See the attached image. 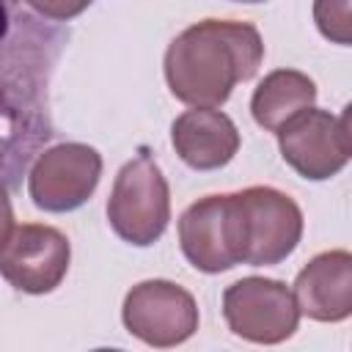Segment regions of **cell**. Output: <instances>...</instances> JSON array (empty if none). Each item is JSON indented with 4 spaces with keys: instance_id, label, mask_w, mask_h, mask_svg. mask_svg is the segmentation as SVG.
Here are the masks:
<instances>
[{
    "instance_id": "15",
    "label": "cell",
    "mask_w": 352,
    "mask_h": 352,
    "mask_svg": "<svg viewBox=\"0 0 352 352\" xmlns=\"http://www.w3.org/2000/svg\"><path fill=\"white\" fill-rule=\"evenodd\" d=\"M28 8H33L36 14H41L44 19L52 22H69L74 16H80L94 0H22Z\"/></svg>"
},
{
    "instance_id": "12",
    "label": "cell",
    "mask_w": 352,
    "mask_h": 352,
    "mask_svg": "<svg viewBox=\"0 0 352 352\" xmlns=\"http://www.w3.org/2000/svg\"><path fill=\"white\" fill-rule=\"evenodd\" d=\"M170 143L184 165L195 170H217L239 151V129L217 107H192L173 121Z\"/></svg>"
},
{
    "instance_id": "1",
    "label": "cell",
    "mask_w": 352,
    "mask_h": 352,
    "mask_svg": "<svg viewBox=\"0 0 352 352\" xmlns=\"http://www.w3.org/2000/svg\"><path fill=\"white\" fill-rule=\"evenodd\" d=\"M69 30L22 0H0V187H19L55 135L50 85Z\"/></svg>"
},
{
    "instance_id": "8",
    "label": "cell",
    "mask_w": 352,
    "mask_h": 352,
    "mask_svg": "<svg viewBox=\"0 0 352 352\" xmlns=\"http://www.w3.org/2000/svg\"><path fill=\"white\" fill-rule=\"evenodd\" d=\"M102 179V154L88 143H58L41 148L28 173L30 201L44 212L80 209Z\"/></svg>"
},
{
    "instance_id": "7",
    "label": "cell",
    "mask_w": 352,
    "mask_h": 352,
    "mask_svg": "<svg viewBox=\"0 0 352 352\" xmlns=\"http://www.w3.org/2000/svg\"><path fill=\"white\" fill-rule=\"evenodd\" d=\"M280 157L308 182H324L341 173L349 162V107L341 116L308 107L278 132Z\"/></svg>"
},
{
    "instance_id": "13",
    "label": "cell",
    "mask_w": 352,
    "mask_h": 352,
    "mask_svg": "<svg viewBox=\"0 0 352 352\" xmlns=\"http://www.w3.org/2000/svg\"><path fill=\"white\" fill-rule=\"evenodd\" d=\"M314 102H316V82L308 74L297 69H275L256 85L250 99V113L261 129L278 132L286 121L314 107Z\"/></svg>"
},
{
    "instance_id": "17",
    "label": "cell",
    "mask_w": 352,
    "mask_h": 352,
    "mask_svg": "<svg viewBox=\"0 0 352 352\" xmlns=\"http://www.w3.org/2000/svg\"><path fill=\"white\" fill-rule=\"evenodd\" d=\"M234 3H267V0H234Z\"/></svg>"
},
{
    "instance_id": "16",
    "label": "cell",
    "mask_w": 352,
    "mask_h": 352,
    "mask_svg": "<svg viewBox=\"0 0 352 352\" xmlns=\"http://www.w3.org/2000/svg\"><path fill=\"white\" fill-rule=\"evenodd\" d=\"M11 231H14V209H11V201H8V190L0 187V248L6 245Z\"/></svg>"
},
{
    "instance_id": "14",
    "label": "cell",
    "mask_w": 352,
    "mask_h": 352,
    "mask_svg": "<svg viewBox=\"0 0 352 352\" xmlns=\"http://www.w3.org/2000/svg\"><path fill=\"white\" fill-rule=\"evenodd\" d=\"M314 22L327 41L352 44V0H314Z\"/></svg>"
},
{
    "instance_id": "10",
    "label": "cell",
    "mask_w": 352,
    "mask_h": 352,
    "mask_svg": "<svg viewBox=\"0 0 352 352\" xmlns=\"http://www.w3.org/2000/svg\"><path fill=\"white\" fill-rule=\"evenodd\" d=\"M179 245L184 258L206 275L242 264L234 195H206L190 204L179 217Z\"/></svg>"
},
{
    "instance_id": "2",
    "label": "cell",
    "mask_w": 352,
    "mask_h": 352,
    "mask_svg": "<svg viewBox=\"0 0 352 352\" xmlns=\"http://www.w3.org/2000/svg\"><path fill=\"white\" fill-rule=\"evenodd\" d=\"M264 41L256 25L201 19L184 28L165 50V82L190 107H220L239 82L256 77Z\"/></svg>"
},
{
    "instance_id": "11",
    "label": "cell",
    "mask_w": 352,
    "mask_h": 352,
    "mask_svg": "<svg viewBox=\"0 0 352 352\" xmlns=\"http://www.w3.org/2000/svg\"><path fill=\"white\" fill-rule=\"evenodd\" d=\"M294 302L300 316L314 322H344L352 314V253L324 250L314 256L294 278Z\"/></svg>"
},
{
    "instance_id": "4",
    "label": "cell",
    "mask_w": 352,
    "mask_h": 352,
    "mask_svg": "<svg viewBox=\"0 0 352 352\" xmlns=\"http://www.w3.org/2000/svg\"><path fill=\"white\" fill-rule=\"evenodd\" d=\"M234 195L242 264L272 267L286 261L302 239V212L286 192L256 184Z\"/></svg>"
},
{
    "instance_id": "6",
    "label": "cell",
    "mask_w": 352,
    "mask_h": 352,
    "mask_svg": "<svg viewBox=\"0 0 352 352\" xmlns=\"http://www.w3.org/2000/svg\"><path fill=\"white\" fill-rule=\"evenodd\" d=\"M124 327L148 346H179L198 330L195 297L165 278L140 280L132 286L121 305Z\"/></svg>"
},
{
    "instance_id": "3",
    "label": "cell",
    "mask_w": 352,
    "mask_h": 352,
    "mask_svg": "<svg viewBox=\"0 0 352 352\" xmlns=\"http://www.w3.org/2000/svg\"><path fill=\"white\" fill-rule=\"evenodd\" d=\"M110 228L135 248L154 245L170 223V190L146 146L118 170L107 198Z\"/></svg>"
},
{
    "instance_id": "9",
    "label": "cell",
    "mask_w": 352,
    "mask_h": 352,
    "mask_svg": "<svg viewBox=\"0 0 352 352\" xmlns=\"http://www.w3.org/2000/svg\"><path fill=\"white\" fill-rule=\"evenodd\" d=\"M72 261V245L63 231L41 223L14 226L0 248V275L25 294L55 292Z\"/></svg>"
},
{
    "instance_id": "5",
    "label": "cell",
    "mask_w": 352,
    "mask_h": 352,
    "mask_svg": "<svg viewBox=\"0 0 352 352\" xmlns=\"http://www.w3.org/2000/svg\"><path fill=\"white\" fill-rule=\"evenodd\" d=\"M223 316L234 336L253 344H280L294 336L300 308L292 289L275 278H242L223 292Z\"/></svg>"
}]
</instances>
